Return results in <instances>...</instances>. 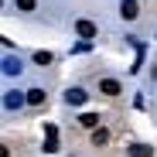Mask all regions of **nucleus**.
I'll list each match as a JSON object with an SVG mask.
<instances>
[{
    "instance_id": "1",
    "label": "nucleus",
    "mask_w": 157,
    "mask_h": 157,
    "mask_svg": "<svg viewBox=\"0 0 157 157\" xmlns=\"http://www.w3.org/2000/svg\"><path fill=\"white\" fill-rule=\"evenodd\" d=\"M99 92H102V96H120L123 86L116 82V78H102V82H99Z\"/></svg>"
},
{
    "instance_id": "2",
    "label": "nucleus",
    "mask_w": 157,
    "mask_h": 157,
    "mask_svg": "<svg viewBox=\"0 0 157 157\" xmlns=\"http://www.w3.org/2000/svg\"><path fill=\"white\" fill-rule=\"evenodd\" d=\"M24 102H28V96H21V92H7V96H4V106H7V109H21Z\"/></svg>"
},
{
    "instance_id": "3",
    "label": "nucleus",
    "mask_w": 157,
    "mask_h": 157,
    "mask_svg": "<svg viewBox=\"0 0 157 157\" xmlns=\"http://www.w3.org/2000/svg\"><path fill=\"white\" fill-rule=\"evenodd\" d=\"M126 154H130V157H154V147H147V144H133V147H126Z\"/></svg>"
},
{
    "instance_id": "4",
    "label": "nucleus",
    "mask_w": 157,
    "mask_h": 157,
    "mask_svg": "<svg viewBox=\"0 0 157 157\" xmlns=\"http://www.w3.org/2000/svg\"><path fill=\"white\" fill-rule=\"evenodd\" d=\"M120 14H123V17H126V21H133V17H137V14H140V7H137V4H133V0H123V7H120Z\"/></svg>"
},
{
    "instance_id": "5",
    "label": "nucleus",
    "mask_w": 157,
    "mask_h": 157,
    "mask_svg": "<svg viewBox=\"0 0 157 157\" xmlns=\"http://www.w3.org/2000/svg\"><path fill=\"white\" fill-rule=\"evenodd\" d=\"M75 31L82 34V38H96V24H89V21H78V24H75Z\"/></svg>"
},
{
    "instance_id": "6",
    "label": "nucleus",
    "mask_w": 157,
    "mask_h": 157,
    "mask_svg": "<svg viewBox=\"0 0 157 157\" xmlns=\"http://www.w3.org/2000/svg\"><path fill=\"white\" fill-rule=\"evenodd\" d=\"M68 102H72V106H82V102H86V92L82 89H68V96H65Z\"/></svg>"
},
{
    "instance_id": "7",
    "label": "nucleus",
    "mask_w": 157,
    "mask_h": 157,
    "mask_svg": "<svg viewBox=\"0 0 157 157\" xmlns=\"http://www.w3.org/2000/svg\"><path fill=\"white\" fill-rule=\"evenodd\" d=\"M28 102H31V106H41V102H44V92H41V89H28Z\"/></svg>"
},
{
    "instance_id": "8",
    "label": "nucleus",
    "mask_w": 157,
    "mask_h": 157,
    "mask_svg": "<svg viewBox=\"0 0 157 157\" xmlns=\"http://www.w3.org/2000/svg\"><path fill=\"white\" fill-rule=\"evenodd\" d=\"M4 72H7V75H17V72H21V62H17V58H7V62H4Z\"/></svg>"
},
{
    "instance_id": "9",
    "label": "nucleus",
    "mask_w": 157,
    "mask_h": 157,
    "mask_svg": "<svg viewBox=\"0 0 157 157\" xmlns=\"http://www.w3.org/2000/svg\"><path fill=\"white\" fill-rule=\"evenodd\" d=\"M78 123H82V126H99V116H96V113H82Z\"/></svg>"
},
{
    "instance_id": "10",
    "label": "nucleus",
    "mask_w": 157,
    "mask_h": 157,
    "mask_svg": "<svg viewBox=\"0 0 157 157\" xmlns=\"http://www.w3.org/2000/svg\"><path fill=\"white\" fill-rule=\"evenodd\" d=\"M109 140V133H106V130H96V133H92V144L99 147V144H106Z\"/></svg>"
},
{
    "instance_id": "11",
    "label": "nucleus",
    "mask_w": 157,
    "mask_h": 157,
    "mask_svg": "<svg viewBox=\"0 0 157 157\" xmlns=\"http://www.w3.org/2000/svg\"><path fill=\"white\" fill-rule=\"evenodd\" d=\"M34 62H38V65H51V55H48V51H38Z\"/></svg>"
},
{
    "instance_id": "12",
    "label": "nucleus",
    "mask_w": 157,
    "mask_h": 157,
    "mask_svg": "<svg viewBox=\"0 0 157 157\" xmlns=\"http://www.w3.org/2000/svg\"><path fill=\"white\" fill-rule=\"evenodd\" d=\"M14 4H17L21 10H34V4H38V0H14Z\"/></svg>"
},
{
    "instance_id": "13",
    "label": "nucleus",
    "mask_w": 157,
    "mask_h": 157,
    "mask_svg": "<svg viewBox=\"0 0 157 157\" xmlns=\"http://www.w3.org/2000/svg\"><path fill=\"white\" fill-rule=\"evenodd\" d=\"M44 150H48V154H55V150H58V140H55V137H48V140H44Z\"/></svg>"
}]
</instances>
